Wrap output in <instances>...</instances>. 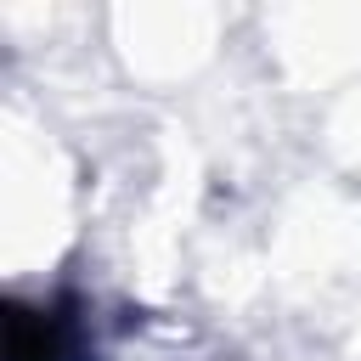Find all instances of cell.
Here are the masks:
<instances>
[{
	"label": "cell",
	"mask_w": 361,
	"mask_h": 361,
	"mask_svg": "<svg viewBox=\"0 0 361 361\" xmlns=\"http://www.w3.org/2000/svg\"><path fill=\"white\" fill-rule=\"evenodd\" d=\"M62 350H68L62 316L6 305V361H62Z\"/></svg>",
	"instance_id": "1"
}]
</instances>
